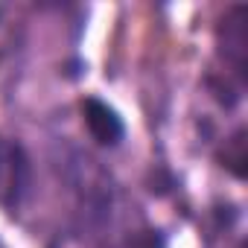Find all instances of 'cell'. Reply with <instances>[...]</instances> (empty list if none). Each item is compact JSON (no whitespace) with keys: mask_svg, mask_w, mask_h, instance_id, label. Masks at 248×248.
I'll use <instances>...</instances> for the list:
<instances>
[{"mask_svg":"<svg viewBox=\"0 0 248 248\" xmlns=\"http://www.w3.org/2000/svg\"><path fill=\"white\" fill-rule=\"evenodd\" d=\"M27 158L18 146L0 143V190H9V202H18L27 187Z\"/></svg>","mask_w":248,"mask_h":248,"instance_id":"2","label":"cell"},{"mask_svg":"<svg viewBox=\"0 0 248 248\" xmlns=\"http://www.w3.org/2000/svg\"><path fill=\"white\" fill-rule=\"evenodd\" d=\"M132 248H167V242H164V236L158 231H143V233L135 236Z\"/></svg>","mask_w":248,"mask_h":248,"instance_id":"3","label":"cell"},{"mask_svg":"<svg viewBox=\"0 0 248 248\" xmlns=\"http://www.w3.org/2000/svg\"><path fill=\"white\" fill-rule=\"evenodd\" d=\"M82 114H85V123H88V132L102 146H114L126 135V126H123V120L117 117V111L111 105H105L102 99H93V96L85 99Z\"/></svg>","mask_w":248,"mask_h":248,"instance_id":"1","label":"cell"}]
</instances>
